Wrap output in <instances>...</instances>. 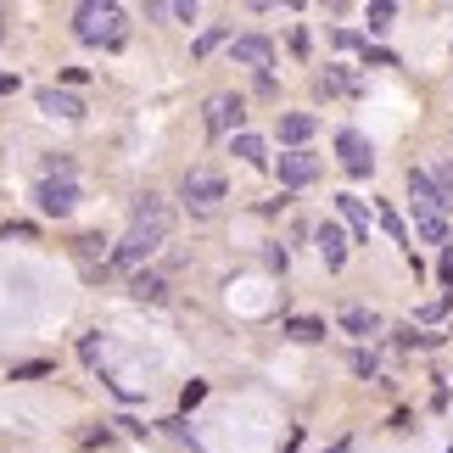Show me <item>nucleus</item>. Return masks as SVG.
<instances>
[{"label":"nucleus","instance_id":"17","mask_svg":"<svg viewBox=\"0 0 453 453\" xmlns=\"http://www.w3.org/2000/svg\"><path fill=\"white\" fill-rule=\"evenodd\" d=\"M286 336H291V342H325V319L297 313V319H286Z\"/></svg>","mask_w":453,"mask_h":453},{"label":"nucleus","instance_id":"11","mask_svg":"<svg viewBox=\"0 0 453 453\" xmlns=\"http://www.w3.org/2000/svg\"><path fill=\"white\" fill-rule=\"evenodd\" d=\"M40 112H50V118H84V101H79L73 90H57V84H45V90H40Z\"/></svg>","mask_w":453,"mask_h":453},{"label":"nucleus","instance_id":"24","mask_svg":"<svg viewBox=\"0 0 453 453\" xmlns=\"http://www.w3.org/2000/svg\"><path fill=\"white\" fill-rule=\"evenodd\" d=\"M45 370H50V364H17L12 380H34V375H45Z\"/></svg>","mask_w":453,"mask_h":453},{"label":"nucleus","instance_id":"23","mask_svg":"<svg viewBox=\"0 0 453 453\" xmlns=\"http://www.w3.org/2000/svg\"><path fill=\"white\" fill-rule=\"evenodd\" d=\"M168 17H180V23H196V0H173Z\"/></svg>","mask_w":453,"mask_h":453},{"label":"nucleus","instance_id":"30","mask_svg":"<svg viewBox=\"0 0 453 453\" xmlns=\"http://www.w3.org/2000/svg\"><path fill=\"white\" fill-rule=\"evenodd\" d=\"M448 453H453V448H448Z\"/></svg>","mask_w":453,"mask_h":453},{"label":"nucleus","instance_id":"12","mask_svg":"<svg viewBox=\"0 0 453 453\" xmlns=\"http://www.w3.org/2000/svg\"><path fill=\"white\" fill-rule=\"evenodd\" d=\"M319 257H325V269H342L347 264V235H342V224H319Z\"/></svg>","mask_w":453,"mask_h":453},{"label":"nucleus","instance_id":"18","mask_svg":"<svg viewBox=\"0 0 453 453\" xmlns=\"http://www.w3.org/2000/svg\"><path fill=\"white\" fill-rule=\"evenodd\" d=\"M129 291H134V297H141V303H163V297H168L163 274H134V280H129Z\"/></svg>","mask_w":453,"mask_h":453},{"label":"nucleus","instance_id":"6","mask_svg":"<svg viewBox=\"0 0 453 453\" xmlns=\"http://www.w3.org/2000/svg\"><path fill=\"white\" fill-rule=\"evenodd\" d=\"M409 196H414V213H431V219H448V207H453L426 168H409Z\"/></svg>","mask_w":453,"mask_h":453},{"label":"nucleus","instance_id":"10","mask_svg":"<svg viewBox=\"0 0 453 453\" xmlns=\"http://www.w3.org/2000/svg\"><path fill=\"white\" fill-rule=\"evenodd\" d=\"M230 50H235V62H241V67H252V73H264V79H269V62H274V45L264 40V34H241V40H235Z\"/></svg>","mask_w":453,"mask_h":453},{"label":"nucleus","instance_id":"8","mask_svg":"<svg viewBox=\"0 0 453 453\" xmlns=\"http://www.w3.org/2000/svg\"><path fill=\"white\" fill-rule=\"evenodd\" d=\"M274 173H280V185H313L319 180V157L313 151H280V163H274Z\"/></svg>","mask_w":453,"mask_h":453},{"label":"nucleus","instance_id":"20","mask_svg":"<svg viewBox=\"0 0 453 453\" xmlns=\"http://www.w3.org/2000/svg\"><path fill=\"white\" fill-rule=\"evenodd\" d=\"M392 17H397V6H392V0H375V6H370V34L392 28Z\"/></svg>","mask_w":453,"mask_h":453},{"label":"nucleus","instance_id":"22","mask_svg":"<svg viewBox=\"0 0 453 453\" xmlns=\"http://www.w3.org/2000/svg\"><path fill=\"white\" fill-rule=\"evenodd\" d=\"M380 224H387V235L397 241V247H409V230H403V219H397L392 207H380Z\"/></svg>","mask_w":453,"mask_h":453},{"label":"nucleus","instance_id":"5","mask_svg":"<svg viewBox=\"0 0 453 453\" xmlns=\"http://www.w3.org/2000/svg\"><path fill=\"white\" fill-rule=\"evenodd\" d=\"M241 118H247V101H241V96L224 90V96L207 101V134H230V141H235V134H241Z\"/></svg>","mask_w":453,"mask_h":453},{"label":"nucleus","instance_id":"2","mask_svg":"<svg viewBox=\"0 0 453 453\" xmlns=\"http://www.w3.org/2000/svg\"><path fill=\"white\" fill-rule=\"evenodd\" d=\"M180 196H185L190 213H213V207L230 196V185H224V173H219V168H190V173H185V185H180Z\"/></svg>","mask_w":453,"mask_h":453},{"label":"nucleus","instance_id":"29","mask_svg":"<svg viewBox=\"0 0 453 453\" xmlns=\"http://www.w3.org/2000/svg\"><path fill=\"white\" fill-rule=\"evenodd\" d=\"M330 453H353V442H336V448H330Z\"/></svg>","mask_w":453,"mask_h":453},{"label":"nucleus","instance_id":"4","mask_svg":"<svg viewBox=\"0 0 453 453\" xmlns=\"http://www.w3.org/2000/svg\"><path fill=\"white\" fill-rule=\"evenodd\" d=\"M336 157H342V168L353 173V180H364V173L375 168V146H370V134H358V129L336 134Z\"/></svg>","mask_w":453,"mask_h":453},{"label":"nucleus","instance_id":"16","mask_svg":"<svg viewBox=\"0 0 453 453\" xmlns=\"http://www.w3.org/2000/svg\"><path fill=\"white\" fill-rule=\"evenodd\" d=\"M342 330H353V336H375V330H380V319H375V313L370 308H342Z\"/></svg>","mask_w":453,"mask_h":453},{"label":"nucleus","instance_id":"13","mask_svg":"<svg viewBox=\"0 0 453 453\" xmlns=\"http://www.w3.org/2000/svg\"><path fill=\"white\" fill-rule=\"evenodd\" d=\"M313 129H319V118H313V112H286V118H280V141H286L291 151H303V141H308Z\"/></svg>","mask_w":453,"mask_h":453},{"label":"nucleus","instance_id":"3","mask_svg":"<svg viewBox=\"0 0 453 453\" xmlns=\"http://www.w3.org/2000/svg\"><path fill=\"white\" fill-rule=\"evenodd\" d=\"M163 241H168V235H157V230H129V235L112 247V269H124V274H129V269H141L146 257L163 247Z\"/></svg>","mask_w":453,"mask_h":453},{"label":"nucleus","instance_id":"9","mask_svg":"<svg viewBox=\"0 0 453 453\" xmlns=\"http://www.w3.org/2000/svg\"><path fill=\"white\" fill-rule=\"evenodd\" d=\"M129 230H157V235H168V230H173V213L163 207V196H151V190H146V196L134 202V213H129Z\"/></svg>","mask_w":453,"mask_h":453},{"label":"nucleus","instance_id":"7","mask_svg":"<svg viewBox=\"0 0 453 453\" xmlns=\"http://www.w3.org/2000/svg\"><path fill=\"white\" fill-rule=\"evenodd\" d=\"M34 202H40V213H45V219H67V213L79 207V185H73V180H40Z\"/></svg>","mask_w":453,"mask_h":453},{"label":"nucleus","instance_id":"19","mask_svg":"<svg viewBox=\"0 0 453 453\" xmlns=\"http://www.w3.org/2000/svg\"><path fill=\"white\" fill-rule=\"evenodd\" d=\"M414 230H420V241H431V247H448V219L414 213Z\"/></svg>","mask_w":453,"mask_h":453},{"label":"nucleus","instance_id":"27","mask_svg":"<svg viewBox=\"0 0 453 453\" xmlns=\"http://www.w3.org/2000/svg\"><path fill=\"white\" fill-rule=\"evenodd\" d=\"M442 280H448V286H453V247H448V252H442Z\"/></svg>","mask_w":453,"mask_h":453},{"label":"nucleus","instance_id":"14","mask_svg":"<svg viewBox=\"0 0 453 453\" xmlns=\"http://www.w3.org/2000/svg\"><path fill=\"white\" fill-rule=\"evenodd\" d=\"M336 207H342V219H347V230H353L358 241H370V207H364L358 196H336Z\"/></svg>","mask_w":453,"mask_h":453},{"label":"nucleus","instance_id":"25","mask_svg":"<svg viewBox=\"0 0 453 453\" xmlns=\"http://www.w3.org/2000/svg\"><path fill=\"white\" fill-rule=\"evenodd\" d=\"M353 370L358 375H375V353H353Z\"/></svg>","mask_w":453,"mask_h":453},{"label":"nucleus","instance_id":"28","mask_svg":"<svg viewBox=\"0 0 453 453\" xmlns=\"http://www.w3.org/2000/svg\"><path fill=\"white\" fill-rule=\"evenodd\" d=\"M17 90V73H0V96H12Z\"/></svg>","mask_w":453,"mask_h":453},{"label":"nucleus","instance_id":"15","mask_svg":"<svg viewBox=\"0 0 453 453\" xmlns=\"http://www.w3.org/2000/svg\"><path fill=\"white\" fill-rule=\"evenodd\" d=\"M230 146H235L241 163H252V168H264V163H269V141H257V134H247V129H241Z\"/></svg>","mask_w":453,"mask_h":453},{"label":"nucleus","instance_id":"1","mask_svg":"<svg viewBox=\"0 0 453 453\" xmlns=\"http://www.w3.org/2000/svg\"><path fill=\"white\" fill-rule=\"evenodd\" d=\"M124 6H112V0H84V6L73 12V34L84 45H118L124 40Z\"/></svg>","mask_w":453,"mask_h":453},{"label":"nucleus","instance_id":"26","mask_svg":"<svg viewBox=\"0 0 453 453\" xmlns=\"http://www.w3.org/2000/svg\"><path fill=\"white\" fill-rule=\"evenodd\" d=\"M437 185H442V196L453 202V168H442V173H437Z\"/></svg>","mask_w":453,"mask_h":453},{"label":"nucleus","instance_id":"21","mask_svg":"<svg viewBox=\"0 0 453 453\" xmlns=\"http://www.w3.org/2000/svg\"><path fill=\"white\" fill-rule=\"evenodd\" d=\"M224 40H230V34H224V28H207L202 40H196V50H190V57H196V62H202V57H213V50H219Z\"/></svg>","mask_w":453,"mask_h":453}]
</instances>
